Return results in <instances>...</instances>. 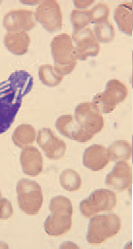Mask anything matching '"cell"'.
I'll return each instance as SVG.
<instances>
[{
  "instance_id": "9a60e30c",
  "label": "cell",
  "mask_w": 133,
  "mask_h": 249,
  "mask_svg": "<svg viewBox=\"0 0 133 249\" xmlns=\"http://www.w3.org/2000/svg\"><path fill=\"white\" fill-rule=\"evenodd\" d=\"M108 149L101 144H92L88 146L83 155V166L91 171H100L110 163Z\"/></svg>"
},
{
  "instance_id": "e0dca14e",
  "label": "cell",
  "mask_w": 133,
  "mask_h": 249,
  "mask_svg": "<svg viewBox=\"0 0 133 249\" xmlns=\"http://www.w3.org/2000/svg\"><path fill=\"white\" fill-rule=\"evenodd\" d=\"M6 49L15 55L25 54L30 46V36L27 32H7L3 39Z\"/></svg>"
},
{
  "instance_id": "4316f807",
  "label": "cell",
  "mask_w": 133,
  "mask_h": 249,
  "mask_svg": "<svg viewBox=\"0 0 133 249\" xmlns=\"http://www.w3.org/2000/svg\"><path fill=\"white\" fill-rule=\"evenodd\" d=\"M14 214V207L12 202L5 197L0 198V220H9Z\"/></svg>"
},
{
  "instance_id": "7a4b0ae2",
  "label": "cell",
  "mask_w": 133,
  "mask_h": 249,
  "mask_svg": "<svg viewBox=\"0 0 133 249\" xmlns=\"http://www.w3.org/2000/svg\"><path fill=\"white\" fill-rule=\"evenodd\" d=\"M86 241L90 245H100L115 237L121 230L120 217L113 212L101 213L89 218Z\"/></svg>"
},
{
  "instance_id": "5b68a950",
  "label": "cell",
  "mask_w": 133,
  "mask_h": 249,
  "mask_svg": "<svg viewBox=\"0 0 133 249\" xmlns=\"http://www.w3.org/2000/svg\"><path fill=\"white\" fill-rule=\"evenodd\" d=\"M117 205V195L107 188L93 191L80 203V211L85 218H90L101 213L113 212Z\"/></svg>"
},
{
  "instance_id": "603a6c76",
  "label": "cell",
  "mask_w": 133,
  "mask_h": 249,
  "mask_svg": "<svg viewBox=\"0 0 133 249\" xmlns=\"http://www.w3.org/2000/svg\"><path fill=\"white\" fill-rule=\"evenodd\" d=\"M50 212L65 216H73V203L71 199L64 196H53L50 201Z\"/></svg>"
},
{
  "instance_id": "d6986e66",
  "label": "cell",
  "mask_w": 133,
  "mask_h": 249,
  "mask_svg": "<svg viewBox=\"0 0 133 249\" xmlns=\"http://www.w3.org/2000/svg\"><path fill=\"white\" fill-rule=\"evenodd\" d=\"M37 133L38 131L32 124H20L13 131L12 141L15 146L22 149L36 142Z\"/></svg>"
},
{
  "instance_id": "7402d4cb",
  "label": "cell",
  "mask_w": 133,
  "mask_h": 249,
  "mask_svg": "<svg viewBox=\"0 0 133 249\" xmlns=\"http://www.w3.org/2000/svg\"><path fill=\"white\" fill-rule=\"evenodd\" d=\"M59 183L61 187L67 192H77L82 187V176L73 168L64 169L59 176Z\"/></svg>"
},
{
  "instance_id": "6da1fadb",
  "label": "cell",
  "mask_w": 133,
  "mask_h": 249,
  "mask_svg": "<svg viewBox=\"0 0 133 249\" xmlns=\"http://www.w3.org/2000/svg\"><path fill=\"white\" fill-rule=\"evenodd\" d=\"M32 87L33 78L24 70L13 72L0 83V134L5 133L12 126L23 97Z\"/></svg>"
},
{
  "instance_id": "44dd1931",
  "label": "cell",
  "mask_w": 133,
  "mask_h": 249,
  "mask_svg": "<svg viewBox=\"0 0 133 249\" xmlns=\"http://www.w3.org/2000/svg\"><path fill=\"white\" fill-rule=\"evenodd\" d=\"M38 76L43 85L49 88H55L61 84L64 77L60 75L52 64L44 63L39 67Z\"/></svg>"
},
{
  "instance_id": "277c9868",
  "label": "cell",
  "mask_w": 133,
  "mask_h": 249,
  "mask_svg": "<svg viewBox=\"0 0 133 249\" xmlns=\"http://www.w3.org/2000/svg\"><path fill=\"white\" fill-rule=\"evenodd\" d=\"M17 205L21 212L29 216L37 215L43 206L44 196L41 185L30 179H20L16 186Z\"/></svg>"
},
{
  "instance_id": "ffe728a7",
  "label": "cell",
  "mask_w": 133,
  "mask_h": 249,
  "mask_svg": "<svg viewBox=\"0 0 133 249\" xmlns=\"http://www.w3.org/2000/svg\"><path fill=\"white\" fill-rule=\"evenodd\" d=\"M107 149L111 161H128L131 159L132 146L127 140H116Z\"/></svg>"
},
{
  "instance_id": "5bb4252c",
  "label": "cell",
  "mask_w": 133,
  "mask_h": 249,
  "mask_svg": "<svg viewBox=\"0 0 133 249\" xmlns=\"http://www.w3.org/2000/svg\"><path fill=\"white\" fill-rule=\"evenodd\" d=\"M19 162L22 172L29 177L39 176L44 169V159L41 151L31 145L21 149Z\"/></svg>"
},
{
  "instance_id": "cb8c5ba5",
  "label": "cell",
  "mask_w": 133,
  "mask_h": 249,
  "mask_svg": "<svg viewBox=\"0 0 133 249\" xmlns=\"http://www.w3.org/2000/svg\"><path fill=\"white\" fill-rule=\"evenodd\" d=\"M93 32H94L96 39L98 40V42L100 44L101 43L102 44L111 43L114 41V39L116 37L115 26L110 20L95 24Z\"/></svg>"
},
{
  "instance_id": "9c48e42d",
  "label": "cell",
  "mask_w": 133,
  "mask_h": 249,
  "mask_svg": "<svg viewBox=\"0 0 133 249\" xmlns=\"http://www.w3.org/2000/svg\"><path fill=\"white\" fill-rule=\"evenodd\" d=\"M71 36L78 60H86L99 54L101 46L90 27L73 31Z\"/></svg>"
},
{
  "instance_id": "f546056e",
  "label": "cell",
  "mask_w": 133,
  "mask_h": 249,
  "mask_svg": "<svg viewBox=\"0 0 133 249\" xmlns=\"http://www.w3.org/2000/svg\"><path fill=\"white\" fill-rule=\"evenodd\" d=\"M9 247V245L7 244V243H5V242H1L0 241V249H6V248H8Z\"/></svg>"
},
{
  "instance_id": "7c38bea8",
  "label": "cell",
  "mask_w": 133,
  "mask_h": 249,
  "mask_svg": "<svg viewBox=\"0 0 133 249\" xmlns=\"http://www.w3.org/2000/svg\"><path fill=\"white\" fill-rule=\"evenodd\" d=\"M55 127L61 135L79 143H86L94 137L84 130L71 114L59 116L55 121Z\"/></svg>"
},
{
  "instance_id": "4dcf8cb0",
  "label": "cell",
  "mask_w": 133,
  "mask_h": 249,
  "mask_svg": "<svg viewBox=\"0 0 133 249\" xmlns=\"http://www.w3.org/2000/svg\"><path fill=\"white\" fill-rule=\"evenodd\" d=\"M2 197V192H1V189H0V198Z\"/></svg>"
},
{
  "instance_id": "8992f818",
  "label": "cell",
  "mask_w": 133,
  "mask_h": 249,
  "mask_svg": "<svg viewBox=\"0 0 133 249\" xmlns=\"http://www.w3.org/2000/svg\"><path fill=\"white\" fill-rule=\"evenodd\" d=\"M128 93L129 90L125 83L118 79H110L105 89L97 93L92 102L103 115L110 114L127 98Z\"/></svg>"
},
{
  "instance_id": "f1b7e54d",
  "label": "cell",
  "mask_w": 133,
  "mask_h": 249,
  "mask_svg": "<svg viewBox=\"0 0 133 249\" xmlns=\"http://www.w3.org/2000/svg\"><path fill=\"white\" fill-rule=\"evenodd\" d=\"M61 248H79V245L73 243V242H70V241H67V242H64L60 245Z\"/></svg>"
},
{
  "instance_id": "ba28073f",
  "label": "cell",
  "mask_w": 133,
  "mask_h": 249,
  "mask_svg": "<svg viewBox=\"0 0 133 249\" xmlns=\"http://www.w3.org/2000/svg\"><path fill=\"white\" fill-rule=\"evenodd\" d=\"M34 16L36 21L50 33L61 30L63 26V14L56 0L40 1L34 11Z\"/></svg>"
},
{
  "instance_id": "8fae6325",
  "label": "cell",
  "mask_w": 133,
  "mask_h": 249,
  "mask_svg": "<svg viewBox=\"0 0 133 249\" xmlns=\"http://www.w3.org/2000/svg\"><path fill=\"white\" fill-rule=\"evenodd\" d=\"M7 32H27L36 26L34 11L30 9H13L8 11L2 20Z\"/></svg>"
},
{
  "instance_id": "d4e9b609",
  "label": "cell",
  "mask_w": 133,
  "mask_h": 249,
  "mask_svg": "<svg viewBox=\"0 0 133 249\" xmlns=\"http://www.w3.org/2000/svg\"><path fill=\"white\" fill-rule=\"evenodd\" d=\"M70 19L73 26V31H78L85 27H88V25L92 23L90 9H87V10L73 9L71 12Z\"/></svg>"
},
{
  "instance_id": "3957f363",
  "label": "cell",
  "mask_w": 133,
  "mask_h": 249,
  "mask_svg": "<svg viewBox=\"0 0 133 249\" xmlns=\"http://www.w3.org/2000/svg\"><path fill=\"white\" fill-rule=\"evenodd\" d=\"M50 51L54 69L63 77L71 74L78 63L72 36L66 32L55 35L50 42Z\"/></svg>"
},
{
  "instance_id": "30bf717a",
  "label": "cell",
  "mask_w": 133,
  "mask_h": 249,
  "mask_svg": "<svg viewBox=\"0 0 133 249\" xmlns=\"http://www.w3.org/2000/svg\"><path fill=\"white\" fill-rule=\"evenodd\" d=\"M36 142L49 160H57L66 154V142L58 137L50 127H43L38 131Z\"/></svg>"
},
{
  "instance_id": "ac0fdd59",
  "label": "cell",
  "mask_w": 133,
  "mask_h": 249,
  "mask_svg": "<svg viewBox=\"0 0 133 249\" xmlns=\"http://www.w3.org/2000/svg\"><path fill=\"white\" fill-rule=\"evenodd\" d=\"M114 18L119 30L125 35H132V2L118 4L114 12Z\"/></svg>"
},
{
  "instance_id": "52a82bcc",
  "label": "cell",
  "mask_w": 133,
  "mask_h": 249,
  "mask_svg": "<svg viewBox=\"0 0 133 249\" xmlns=\"http://www.w3.org/2000/svg\"><path fill=\"white\" fill-rule=\"evenodd\" d=\"M76 122L88 133L95 136L101 132L105 125L104 115L92 102H82L78 104L74 111Z\"/></svg>"
},
{
  "instance_id": "484cf974",
  "label": "cell",
  "mask_w": 133,
  "mask_h": 249,
  "mask_svg": "<svg viewBox=\"0 0 133 249\" xmlns=\"http://www.w3.org/2000/svg\"><path fill=\"white\" fill-rule=\"evenodd\" d=\"M90 13H91L92 23L97 24V23L109 20L111 9L107 3L98 2V3H95L90 8Z\"/></svg>"
},
{
  "instance_id": "2e32d148",
  "label": "cell",
  "mask_w": 133,
  "mask_h": 249,
  "mask_svg": "<svg viewBox=\"0 0 133 249\" xmlns=\"http://www.w3.org/2000/svg\"><path fill=\"white\" fill-rule=\"evenodd\" d=\"M73 226V216H65L50 213L44 222L46 233L52 237H60L71 231Z\"/></svg>"
},
{
  "instance_id": "83f0119b",
  "label": "cell",
  "mask_w": 133,
  "mask_h": 249,
  "mask_svg": "<svg viewBox=\"0 0 133 249\" xmlns=\"http://www.w3.org/2000/svg\"><path fill=\"white\" fill-rule=\"evenodd\" d=\"M75 8L74 9H79V10H87V9H90L94 4L95 2L92 1V0H89V1H85V0H75L73 2Z\"/></svg>"
},
{
  "instance_id": "4fadbf2b",
  "label": "cell",
  "mask_w": 133,
  "mask_h": 249,
  "mask_svg": "<svg viewBox=\"0 0 133 249\" xmlns=\"http://www.w3.org/2000/svg\"><path fill=\"white\" fill-rule=\"evenodd\" d=\"M105 183L115 192H124L132 185V167L128 161H116L112 171L107 174Z\"/></svg>"
}]
</instances>
